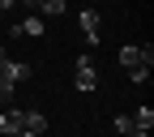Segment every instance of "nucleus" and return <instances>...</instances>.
Segmentation results:
<instances>
[{
    "mask_svg": "<svg viewBox=\"0 0 154 137\" xmlns=\"http://www.w3.org/2000/svg\"><path fill=\"white\" fill-rule=\"evenodd\" d=\"M128 77L141 86V82H150V69H146V64H137V69H128Z\"/></svg>",
    "mask_w": 154,
    "mask_h": 137,
    "instance_id": "obj_11",
    "label": "nucleus"
},
{
    "mask_svg": "<svg viewBox=\"0 0 154 137\" xmlns=\"http://www.w3.org/2000/svg\"><path fill=\"white\" fill-rule=\"evenodd\" d=\"M133 124H137V129H154V111L150 107H137V111H133Z\"/></svg>",
    "mask_w": 154,
    "mask_h": 137,
    "instance_id": "obj_9",
    "label": "nucleus"
},
{
    "mask_svg": "<svg viewBox=\"0 0 154 137\" xmlns=\"http://www.w3.org/2000/svg\"><path fill=\"white\" fill-rule=\"evenodd\" d=\"M17 129H22V111H17V107H5V111H0V133L13 137Z\"/></svg>",
    "mask_w": 154,
    "mask_h": 137,
    "instance_id": "obj_4",
    "label": "nucleus"
},
{
    "mask_svg": "<svg viewBox=\"0 0 154 137\" xmlns=\"http://www.w3.org/2000/svg\"><path fill=\"white\" fill-rule=\"evenodd\" d=\"M13 137H38V133H30V129H17V133H13Z\"/></svg>",
    "mask_w": 154,
    "mask_h": 137,
    "instance_id": "obj_14",
    "label": "nucleus"
},
{
    "mask_svg": "<svg viewBox=\"0 0 154 137\" xmlns=\"http://www.w3.org/2000/svg\"><path fill=\"white\" fill-rule=\"evenodd\" d=\"M120 64H124V69H137V64H141V47H137V43H124V47H120ZM146 69H150V64H146Z\"/></svg>",
    "mask_w": 154,
    "mask_h": 137,
    "instance_id": "obj_6",
    "label": "nucleus"
},
{
    "mask_svg": "<svg viewBox=\"0 0 154 137\" xmlns=\"http://www.w3.org/2000/svg\"><path fill=\"white\" fill-rule=\"evenodd\" d=\"M0 77H5L9 86H22L26 77H30V64H22V60H9V56H5V60H0Z\"/></svg>",
    "mask_w": 154,
    "mask_h": 137,
    "instance_id": "obj_2",
    "label": "nucleus"
},
{
    "mask_svg": "<svg viewBox=\"0 0 154 137\" xmlns=\"http://www.w3.org/2000/svg\"><path fill=\"white\" fill-rule=\"evenodd\" d=\"M77 22H82L86 43H99V39H103V34H99V26H103V22H99V9H82V17H77Z\"/></svg>",
    "mask_w": 154,
    "mask_h": 137,
    "instance_id": "obj_3",
    "label": "nucleus"
},
{
    "mask_svg": "<svg viewBox=\"0 0 154 137\" xmlns=\"http://www.w3.org/2000/svg\"><path fill=\"white\" fill-rule=\"evenodd\" d=\"M64 9H69V0H38L34 13H43V17H60Z\"/></svg>",
    "mask_w": 154,
    "mask_h": 137,
    "instance_id": "obj_8",
    "label": "nucleus"
},
{
    "mask_svg": "<svg viewBox=\"0 0 154 137\" xmlns=\"http://www.w3.org/2000/svg\"><path fill=\"white\" fill-rule=\"evenodd\" d=\"M13 5H17V0H0V13H9V9H13Z\"/></svg>",
    "mask_w": 154,
    "mask_h": 137,
    "instance_id": "obj_13",
    "label": "nucleus"
},
{
    "mask_svg": "<svg viewBox=\"0 0 154 137\" xmlns=\"http://www.w3.org/2000/svg\"><path fill=\"white\" fill-rule=\"evenodd\" d=\"M22 129H30V133H38V137H43L47 116H43V111H22Z\"/></svg>",
    "mask_w": 154,
    "mask_h": 137,
    "instance_id": "obj_5",
    "label": "nucleus"
},
{
    "mask_svg": "<svg viewBox=\"0 0 154 137\" xmlns=\"http://www.w3.org/2000/svg\"><path fill=\"white\" fill-rule=\"evenodd\" d=\"M77 90H82V94L99 90V73H94V60H90V56H77Z\"/></svg>",
    "mask_w": 154,
    "mask_h": 137,
    "instance_id": "obj_1",
    "label": "nucleus"
},
{
    "mask_svg": "<svg viewBox=\"0 0 154 137\" xmlns=\"http://www.w3.org/2000/svg\"><path fill=\"white\" fill-rule=\"evenodd\" d=\"M17 5H26V9H38V0H17Z\"/></svg>",
    "mask_w": 154,
    "mask_h": 137,
    "instance_id": "obj_15",
    "label": "nucleus"
},
{
    "mask_svg": "<svg viewBox=\"0 0 154 137\" xmlns=\"http://www.w3.org/2000/svg\"><path fill=\"white\" fill-rule=\"evenodd\" d=\"M9 34H13V39H17V34H43V17H38V13H34V17H26V22H22V26H13Z\"/></svg>",
    "mask_w": 154,
    "mask_h": 137,
    "instance_id": "obj_7",
    "label": "nucleus"
},
{
    "mask_svg": "<svg viewBox=\"0 0 154 137\" xmlns=\"http://www.w3.org/2000/svg\"><path fill=\"white\" fill-rule=\"evenodd\" d=\"M111 129H116V133H120V137H124V133H133V129H137V124H133V116H116V120H111Z\"/></svg>",
    "mask_w": 154,
    "mask_h": 137,
    "instance_id": "obj_10",
    "label": "nucleus"
},
{
    "mask_svg": "<svg viewBox=\"0 0 154 137\" xmlns=\"http://www.w3.org/2000/svg\"><path fill=\"white\" fill-rule=\"evenodd\" d=\"M5 56H9V51H5V47H0V60H5Z\"/></svg>",
    "mask_w": 154,
    "mask_h": 137,
    "instance_id": "obj_16",
    "label": "nucleus"
},
{
    "mask_svg": "<svg viewBox=\"0 0 154 137\" xmlns=\"http://www.w3.org/2000/svg\"><path fill=\"white\" fill-rule=\"evenodd\" d=\"M124 137H150V129H133V133H124Z\"/></svg>",
    "mask_w": 154,
    "mask_h": 137,
    "instance_id": "obj_12",
    "label": "nucleus"
}]
</instances>
